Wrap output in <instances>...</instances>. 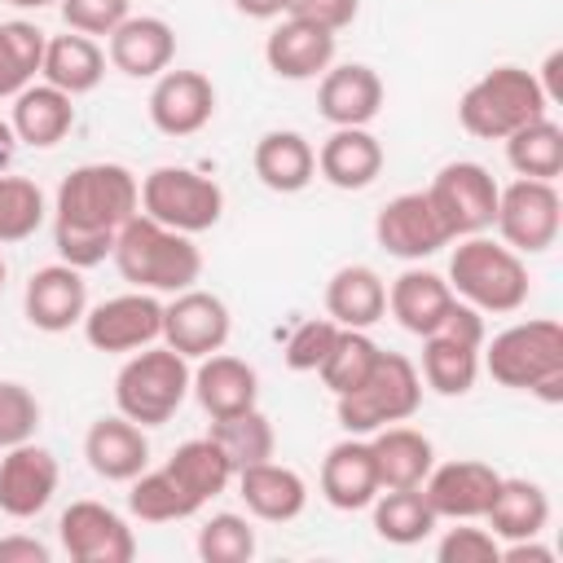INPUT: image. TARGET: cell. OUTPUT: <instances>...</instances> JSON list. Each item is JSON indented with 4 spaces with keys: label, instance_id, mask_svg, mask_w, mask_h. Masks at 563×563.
I'll list each match as a JSON object with an SVG mask.
<instances>
[{
    "label": "cell",
    "instance_id": "cell-54",
    "mask_svg": "<svg viewBox=\"0 0 563 563\" xmlns=\"http://www.w3.org/2000/svg\"><path fill=\"white\" fill-rule=\"evenodd\" d=\"M13 9H48V4H62V0H4Z\"/></svg>",
    "mask_w": 563,
    "mask_h": 563
},
{
    "label": "cell",
    "instance_id": "cell-53",
    "mask_svg": "<svg viewBox=\"0 0 563 563\" xmlns=\"http://www.w3.org/2000/svg\"><path fill=\"white\" fill-rule=\"evenodd\" d=\"M13 150H18V136H13V123L0 119V172L13 163Z\"/></svg>",
    "mask_w": 563,
    "mask_h": 563
},
{
    "label": "cell",
    "instance_id": "cell-40",
    "mask_svg": "<svg viewBox=\"0 0 563 563\" xmlns=\"http://www.w3.org/2000/svg\"><path fill=\"white\" fill-rule=\"evenodd\" d=\"M378 352H383V347H378L365 330H343V325H339V334H334L325 361L317 365V374H321V383H325L334 396H347V391H356V387L374 374Z\"/></svg>",
    "mask_w": 563,
    "mask_h": 563
},
{
    "label": "cell",
    "instance_id": "cell-1",
    "mask_svg": "<svg viewBox=\"0 0 563 563\" xmlns=\"http://www.w3.org/2000/svg\"><path fill=\"white\" fill-rule=\"evenodd\" d=\"M110 260L132 290H150V295H180L202 273V251L194 246V238L150 220L145 211H136L119 229Z\"/></svg>",
    "mask_w": 563,
    "mask_h": 563
},
{
    "label": "cell",
    "instance_id": "cell-7",
    "mask_svg": "<svg viewBox=\"0 0 563 563\" xmlns=\"http://www.w3.org/2000/svg\"><path fill=\"white\" fill-rule=\"evenodd\" d=\"M334 413H339V427L347 435H374L391 422H405L418 413L422 405V374L409 356L400 352H378V365L374 374L347 391V396H334Z\"/></svg>",
    "mask_w": 563,
    "mask_h": 563
},
{
    "label": "cell",
    "instance_id": "cell-39",
    "mask_svg": "<svg viewBox=\"0 0 563 563\" xmlns=\"http://www.w3.org/2000/svg\"><path fill=\"white\" fill-rule=\"evenodd\" d=\"M224 457L233 462V471L242 466H255V462H268L273 449H277V435H273V422L255 409H242V413H229V418H211V431H207Z\"/></svg>",
    "mask_w": 563,
    "mask_h": 563
},
{
    "label": "cell",
    "instance_id": "cell-17",
    "mask_svg": "<svg viewBox=\"0 0 563 563\" xmlns=\"http://www.w3.org/2000/svg\"><path fill=\"white\" fill-rule=\"evenodd\" d=\"M497 471L479 457H457L444 466H431V475L422 479V497L435 510V519H484L493 493H497Z\"/></svg>",
    "mask_w": 563,
    "mask_h": 563
},
{
    "label": "cell",
    "instance_id": "cell-27",
    "mask_svg": "<svg viewBox=\"0 0 563 563\" xmlns=\"http://www.w3.org/2000/svg\"><path fill=\"white\" fill-rule=\"evenodd\" d=\"M189 391L198 396V405H202L211 418H229V413L255 409V400H260V374H255L242 356L211 352V356H202V365L194 369Z\"/></svg>",
    "mask_w": 563,
    "mask_h": 563
},
{
    "label": "cell",
    "instance_id": "cell-15",
    "mask_svg": "<svg viewBox=\"0 0 563 563\" xmlns=\"http://www.w3.org/2000/svg\"><path fill=\"white\" fill-rule=\"evenodd\" d=\"M57 457L26 440V444H13V449H0V510L9 519H35L53 493H57Z\"/></svg>",
    "mask_w": 563,
    "mask_h": 563
},
{
    "label": "cell",
    "instance_id": "cell-50",
    "mask_svg": "<svg viewBox=\"0 0 563 563\" xmlns=\"http://www.w3.org/2000/svg\"><path fill=\"white\" fill-rule=\"evenodd\" d=\"M497 563H554V550L541 545L537 537H523V541H506V550L497 554Z\"/></svg>",
    "mask_w": 563,
    "mask_h": 563
},
{
    "label": "cell",
    "instance_id": "cell-4",
    "mask_svg": "<svg viewBox=\"0 0 563 563\" xmlns=\"http://www.w3.org/2000/svg\"><path fill=\"white\" fill-rule=\"evenodd\" d=\"M453 295L479 312H519L528 303V264L519 251H510L506 242H493L484 233L475 238H457L453 255H449V277Z\"/></svg>",
    "mask_w": 563,
    "mask_h": 563
},
{
    "label": "cell",
    "instance_id": "cell-19",
    "mask_svg": "<svg viewBox=\"0 0 563 563\" xmlns=\"http://www.w3.org/2000/svg\"><path fill=\"white\" fill-rule=\"evenodd\" d=\"M317 110L334 128H369L383 110V79L365 62L330 66L317 84Z\"/></svg>",
    "mask_w": 563,
    "mask_h": 563
},
{
    "label": "cell",
    "instance_id": "cell-10",
    "mask_svg": "<svg viewBox=\"0 0 563 563\" xmlns=\"http://www.w3.org/2000/svg\"><path fill=\"white\" fill-rule=\"evenodd\" d=\"M563 224V198L554 189V180H510L497 194V220L493 229L501 233V242L519 255H541L554 246Z\"/></svg>",
    "mask_w": 563,
    "mask_h": 563
},
{
    "label": "cell",
    "instance_id": "cell-49",
    "mask_svg": "<svg viewBox=\"0 0 563 563\" xmlns=\"http://www.w3.org/2000/svg\"><path fill=\"white\" fill-rule=\"evenodd\" d=\"M48 559H53V550L35 537H22V532L0 537V563H48Z\"/></svg>",
    "mask_w": 563,
    "mask_h": 563
},
{
    "label": "cell",
    "instance_id": "cell-16",
    "mask_svg": "<svg viewBox=\"0 0 563 563\" xmlns=\"http://www.w3.org/2000/svg\"><path fill=\"white\" fill-rule=\"evenodd\" d=\"M216 114V84L202 70H163L150 92V123L163 136H194Z\"/></svg>",
    "mask_w": 563,
    "mask_h": 563
},
{
    "label": "cell",
    "instance_id": "cell-23",
    "mask_svg": "<svg viewBox=\"0 0 563 563\" xmlns=\"http://www.w3.org/2000/svg\"><path fill=\"white\" fill-rule=\"evenodd\" d=\"M238 497L246 501V510L264 523H290L303 515L308 506V484L295 466H282V462H255V466H242L238 475Z\"/></svg>",
    "mask_w": 563,
    "mask_h": 563
},
{
    "label": "cell",
    "instance_id": "cell-31",
    "mask_svg": "<svg viewBox=\"0 0 563 563\" xmlns=\"http://www.w3.org/2000/svg\"><path fill=\"white\" fill-rule=\"evenodd\" d=\"M369 453L378 466V488H418L435 466L431 440L422 431L396 427V422L369 435Z\"/></svg>",
    "mask_w": 563,
    "mask_h": 563
},
{
    "label": "cell",
    "instance_id": "cell-3",
    "mask_svg": "<svg viewBox=\"0 0 563 563\" xmlns=\"http://www.w3.org/2000/svg\"><path fill=\"white\" fill-rule=\"evenodd\" d=\"M484 352V369L515 391H532L545 405L563 400V325L554 317L519 321L493 334Z\"/></svg>",
    "mask_w": 563,
    "mask_h": 563
},
{
    "label": "cell",
    "instance_id": "cell-36",
    "mask_svg": "<svg viewBox=\"0 0 563 563\" xmlns=\"http://www.w3.org/2000/svg\"><path fill=\"white\" fill-rule=\"evenodd\" d=\"M506 163L528 180H554L563 176V128L541 114L506 136Z\"/></svg>",
    "mask_w": 563,
    "mask_h": 563
},
{
    "label": "cell",
    "instance_id": "cell-14",
    "mask_svg": "<svg viewBox=\"0 0 563 563\" xmlns=\"http://www.w3.org/2000/svg\"><path fill=\"white\" fill-rule=\"evenodd\" d=\"M229 308L211 290H180L172 303H163V343L176 347L185 361H202L229 343Z\"/></svg>",
    "mask_w": 563,
    "mask_h": 563
},
{
    "label": "cell",
    "instance_id": "cell-48",
    "mask_svg": "<svg viewBox=\"0 0 563 563\" xmlns=\"http://www.w3.org/2000/svg\"><path fill=\"white\" fill-rule=\"evenodd\" d=\"M286 18H299V22H312L330 35H339L343 26L356 22V0H290Z\"/></svg>",
    "mask_w": 563,
    "mask_h": 563
},
{
    "label": "cell",
    "instance_id": "cell-43",
    "mask_svg": "<svg viewBox=\"0 0 563 563\" xmlns=\"http://www.w3.org/2000/svg\"><path fill=\"white\" fill-rule=\"evenodd\" d=\"M198 559L202 563H251L255 559V528L233 510L211 515L198 528Z\"/></svg>",
    "mask_w": 563,
    "mask_h": 563
},
{
    "label": "cell",
    "instance_id": "cell-33",
    "mask_svg": "<svg viewBox=\"0 0 563 563\" xmlns=\"http://www.w3.org/2000/svg\"><path fill=\"white\" fill-rule=\"evenodd\" d=\"M40 75H44V84L62 88L66 97H84L106 79V53H101V44L92 35H79V31L53 35L44 44Z\"/></svg>",
    "mask_w": 563,
    "mask_h": 563
},
{
    "label": "cell",
    "instance_id": "cell-11",
    "mask_svg": "<svg viewBox=\"0 0 563 563\" xmlns=\"http://www.w3.org/2000/svg\"><path fill=\"white\" fill-rule=\"evenodd\" d=\"M79 325L97 352H141L163 339V303L150 290H128L88 308Z\"/></svg>",
    "mask_w": 563,
    "mask_h": 563
},
{
    "label": "cell",
    "instance_id": "cell-41",
    "mask_svg": "<svg viewBox=\"0 0 563 563\" xmlns=\"http://www.w3.org/2000/svg\"><path fill=\"white\" fill-rule=\"evenodd\" d=\"M128 484H132L128 488V510L145 523H176V519H189V515L202 510L167 471H141Z\"/></svg>",
    "mask_w": 563,
    "mask_h": 563
},
{
    "label": "cell",
    "instance_id": "cell-35",
    "mask_svg": "<svg viewBox=\"0 0 563 563\" xmlns=\"http://www.w3.org/2000/svg\"><path fill=\"white\" fill-rule=\"evenodd\" d=\"M198 506H207L211 497H220L224 488H229V479L238 475L233 471V462L224 457V449L211 440V435H198V440H185L172 457H167V466H163Z\"/></svg>",
    "mask_w": 563,
    "mask_h": 563
},
{
    "label": "cell",
    "instance_id": "cell-12",
    "mask_svg": "<svg viewBox=\"0 0 563 563\" xmlns=\"http://www.w3.org/2000/svg\"><path fill=\"white\" fill-rule=\"evenodd\" d=\"M57 541L75 563H132L136 537L128 519L101 501H70L57 519Z\"/></svg>",
    "mask_w": 563,
    "mask_h": 563
},
{
    "label": "cell",
    "instance_id": "cell-55",
    "mask_svg": "<svg viewBox=\"0 0 563 563\" xmlns=\"http://www.w3.org/2000/svg\"><path fill=\"white\" fill-rule=\"evenodd\" d=\"M4 273H9V268H4V255H0V286H4Z\"/></svg>",
    "mask_w": 563,
    "mask_h": 563
},
{
    "label": "cell",
    "instance_id": "cell-47",
    "mask_svg": "<svg viewBox=\"0 0 563 563\" xmlns=\"http://www.w3.org/2000/svg\"><path fill=\"white\" fill-rule=\"evenodd\" d=\"M501 545L488 528H471V519H462V528H449L435 545L440 563H497Z\"/></svg>",
    "mask_w": 563,
    "mask_h": 563
},
{
    "label": "cell",
    "instance_id": "cell-2",
    "mask_svg": "<svg viewBox=\"0 0 563 563\" xmlns=\"http://www.w3.org/2000/svg\"><path fill=\"white\" fill-rule=\"evenodd\" d=\"M136 211H141V180L123 163H84L57 185L53 229L119 238V229Z\"/></svg>",
    "mask_w": 563,
    "mask_h": 563
},
{
    "label": "cell",
    "instance_id": "cell-30",
    "mask_svg": "<svg viewBox=\"0 0 563 563\" xmlns=\"http://www.w3.org/2000/svg\"><path fill=\"white\" fill-rule=\"evenodd\" d=\"M9 123H13L18 145L48 150V145H57V141L75 128V97H66V92L53 88V84H26V88L13 97Z\"/></svg>",
    "mask_w": 563,
    "mask_h": 563
},
{
    "label": "cell",
    "instance_id": "cell-24",
    "mask_svg": "<svg viewBox=\"0 0 563 563\" xmlns=\"http://www.w3.org/2000/svg\"><path fill=\"white\" fill-rule=\"evenodd\" d=\"M264 62L277 79H317L334 66V35L312 26V22H299V18H286L268 31L264 40Z\"/></svg>",
    "mask_w": 563,
    "mask_h": 563
},
{
    "label": "cell",
    "instance_id": "cell-22",
    "mask_svg": "<svg viewBox=\"0 0 563 563\" xmlns=\"http://www.w3.org/2000/svg\"><path fill=\"white\" fill-rule=\"evenodd\" d=\"M378 466L369 453V435L339 440L321 462V497L334 510H365L378 497Z\"/></svg>",
    "mask_w": 563,
    "mask_h": 563
},
{
    "label": "cell",
    "instance_id": "cell-32",
    "mask_svg": "<svg viewBox=\"0 0 563 563\" xmlns=\"http://www.w3.org/2000/svg\"><path fill=\"white\" fill-rule=\"evenodd\" d=\"M488 532L497 541H523V537H541L550 523V497L541 484L532 479H497V493L484 510Z\"/></svg>",
    "mask_w": 563,
    "mask_h": 563
},
{
    "label": "cell",
    "instance_id": "cell-8",
    "mask_svg": "<svg viewBox=\"0 0 563 563\" xmlns=\"http://www.w3.org/2000/svg\"><path fill=\"white\" fill-rule=\"evenodd\" d=\"M141 211L180 233H207L224 216V189L194 167H154L141 180Z\"/></svg>",
    "mask_w": 563,
    "mask_h": 563
},
{
    "label": "cell",
    "instance_id": "cell-51",
    "mask_svg": "<svg viewBox=\"0 0 563 563\" xmlns=\"http://www.w3.org/2000/svg\"><path fill=\"white\" fill-rule=\"evenodd\" d=\"M559 70H563V53L554 48L550 57H545V66H541V75H537V84H541V92H545V101L554 106L559 97H563V88H559Z\"/></svg>",
    "mask_w": 563,
    "mask_h": 563
},
{
    "label": "cell",
    "instance_id": "cell-13",
    "mask_svg": "<svg viewBox=\"0 0 563 563\" xmlns=\"http://www.w3.org/2000/svg\"><path fill=\"white\" fill-rule=\"evenodd\" d=\"M374 242L387 255H396V260H427L440 246H449L453 238L440 224L427 189H413V194H396L391 202L378 207V216H374Z\"/></svg>",
    "mask_w": 563,
    "mask_h": 563
},
{
    "label": "cell",
    "instance_id": "cell-34",
    "mask_svg": "<svg viewBox=\"0 0 563 563\" xmlns=\"http://www.w3.org/2000/svg\"><path fill=\"white\" fill-rule=\"evenodd\" d=\"M479 347L475 339H457V334H427L422 339V383L440 396H466L479 378Z\"/></svg>",
    "mask_w": 563,
    "mask_h": 563
},
{
    "label": "cell",
    "instance_id": "cell-18",
    "mask_svg": "<svg viewBox=\"0 0 563 563\" xmlns=\"http://www.w3.org/2000/svg\"><path fill=\"white\" fill-rule=\"evenodd\" d=\"M22 312L44 334H62V330L79 325L84 312H88L84 268H70V264H44V268H35L31 282H26V295H22Z\"/></svg>",
    "mask_w": 563,
    "mask_h": 563
},
{
    "label": "cell",
    "instance_id": "cell-28",
    "mask_svg": "<svg viewBox=\"0 0 563 563\" xmlns=\"http://www.w3.org/2000/svg\"><path fill=\"white\" fill-rule=\"evenodd\" d=\"M251 167H255V176H260L264 189H273V194H299L317 176V150H312V141L303 132L277 128V132H264L255 141Z\"/></svg>",
    "mask_w": 563,
    "mask_h": 563
},
{
    "label": "cell",
    "instance_id": "cell-25",
    "mask_svg": "<svg viewBox=\"0 0 563 563\" xmlns=\"http://www.w3.org/2000/svg\"><path fill=\"white\" fill-rule=\"evenodd\" d=\"M453 303H457L453 286H449L440 273H431V268H405V273L387 286V308H391V317H396L409 334H418V339L435 334V330L444 325V317L453 312Z\"/></svg>",
    "mask_w": 563,
    "mask_h": 563
},
{
    "label": "cell",
    "instance_id": "cell-29",
    "mask_svg": "<svg viewBox=\"0 0 563 563\" xmlns=\"http://www.w3.org/2000/svg\"><path fill=\"white\" fill-rule=\"evenodd\" d=\"M325 317L343 330H369L387 317V282L369 264H343L325 282Z\"/></svg>",
    "mask_w": 563,
    "mask_h": 563
},
{
    "label": "cell",
    "instance_id": "cell-37",
    "mask_svg": "<svg viewBox=\"0 0 563 563\" xmlns=\"http://www.w3.org/2000/svg\"><path fill=\"white\" fill-rule=\"evenodd\" d=\"M369 506H374V532L391 545H418L435 528V510L427 506L422 484L418 488H383Z\"/></svg>",
    "mask_w": 563,
    "mask_h": 563
},
{
    "label": "cell",
    "instance_id": "cell-38",
    "mask_svg": "<svg viewBox=\"0 0 563 563\" xmlns=\"http://www.w3.org/2000/svg\"><path fill=\"white\" fill-rule=\"evenodd\" d=\"M44 44L48 35L35 22H0V97H18L26 84H35L44 66Z\"/></svg>",
    "mask_w": 563,
    "mask_h": 563
},
{
    "label": "cell",
    "instance_id": "cell-26",
    "mask_svg": "<svg viewBox=\"0 0 563 563\" xmlns=\"http://www.w3.org/2000/svg\"><path fill=\"white\" fill-rule=\"evenodd\" d=\"M317 172L334 189H365L383 172V141L369 128H334L317 150Z\"/></svg>",
    "mask_w": 563,
    "mask_h": 563
},
{
    "label": "cell",
    "instance_id": "cell-52",
    "mask_svg": "<svg viewBox=\"0 0 563 563\" xmlns=\"http://www.w3.org/2000/svg\"><path fill=\"white\" fill-rule=\"evenodd\" d=\"M233 9H238V13H246V18L268 22V18H282V13L290 9V0H233Z\"/></svg>",
    "mask_w": 563,
    "mask_h": 563
},
{
    "label": "cell",
    "instance_id": "cell-46",
    "mask_svg": "<svg viewBox=\"0 0 563 563\" xmlns=\"http://www.w3.org/2000/svg\"><path fill=\"white\" fill-rule=\"evenodd\" d=\"M62 22L66 31H79V35H110L128 13H132V0H62Z\"/></svg>",
    "mask_w": 563,
    "mask_h": 563
},
{
    "label": "cell",
    "instance_id": "cell-6",
    "mask_svg": "<svg viewBox=\"0 0 563 563\" xmlns=\"http://www.w3.org/2000/svg\"><path fill=\"white\" fill-rule=\"evenodd\" d=\"M189 383H194L189 361L176 347H167V343H150V347L132 352L128 365L119 369V378H114V405L136 427H163L185 405Z\"/></svg>",
    "mask_w": 563,
    "mask_h": 563
},
{
    "label": "cell",
    "instance_id": "cell-42",
    "mask_svg": "<svg viewBox=\"0 0 563 563\" xmlns=\"http://www.w3.org/2000/svg\"><path fill=\"white\" fill-rule=\"evenodd\" d=\"M44 194L26 176H4L0 172V246L4 242H26L44 224Z\"/></svg>",
    "mask_w": 563,
    "mask_h": 563
},
{
    "label": "cell",
    "instance_id": "cell-44",
    "mask_svg": "<svg viewBox=\"0 0 563 563\" xmlns=\"http://www.w3.org/2000/svg\"><path fill=\"white\" fill-rule=\"evenodd\" d=\"M40 431V400L26 383L0 378V449L26 444Z\"/></svg>",
    "mask_w": 563,
    "mask_h": 563
},
{
    "label": "cell",
    "instance_id": "cell-9",
    "mask_svg": "<svg viewBox=\"0 0 563 563\" xmlns=\"http://www.w3.org/2000/svg\"><path fill=\"white\" fill-rule=\"evenodd\" d=\"M497 194L501 185L493 180V172L484 163H444L435 172V180L427 185V198L440 216V224L449 229V238H475V233H488L493 220H497Z\"/></svg>",
    "mask_w": 563,
    "mask_h": 563
},
{
    "label": "cell",
    "instance_id": "cell-45",
    "mask_svg": "<svg viewBox=\"0 0 563 563\" xmlns=\"http://www.w3.org/2000/svg\"><path fill=\"white\" fill-rule=\"evenodd\" d=\"M334 334H339V325H334L330 317H312V321H299V325L290 330L286 347H282V361H286L295 374H308V369H317V365L325 361V352H330Z\"/></svg>",
    "mask_w": 563,
    "mask_h": 563
},
{
    "label": "cell",
    "instance_id": "cell-20",
    "mask_svg": "<svg viewBox=\"0 0 563 563\" xmlns=\"http://www.w3.org/2000/svg\"><path fill=\"white\" fill-rule=\"evenodd\" d=\"M106 57L114 70H123L128 79H158L172 57H176V31L163 22V18H123L114 31H110V44H106Z\"/></svg>",
    "mask_w": 563,
    "mask_h": 563
},
{
    "label": "cell",
    "instance_id": "cell-5",
    "mask_svg": "<svg viewBox=\"0 0 563 563\" xmlns=\"http://www.w3.org/2000/svg\"><path fill=\"white\" fill-rule=\"evenodd\" d=\"M550 110L537 70L523 66H493L488 75H479L462 101H457V123L479 136V141H506L510 132H519L523 123L541 119Z\"/></svg>",
    "mask_w": 563,
    "mask_h": 563
},
{
    "label": "cell",
    "instance_id": "cell-21",
    "mask_svg": "<svg viewBox=\"0 0 563 563\" xmlns=\"http://www.w3.org/2000/svg\"><path fill=\"white\" fill-rule=\"evenodd\" d=\"M84 457L92 466V475L110 479V484H128L150 466V440L145 427H136L132 418L114 413V418H97L84 435Z\"/></svg>",
    "mask_w": 563,
    "mask_h": 563
}]
</instances>
